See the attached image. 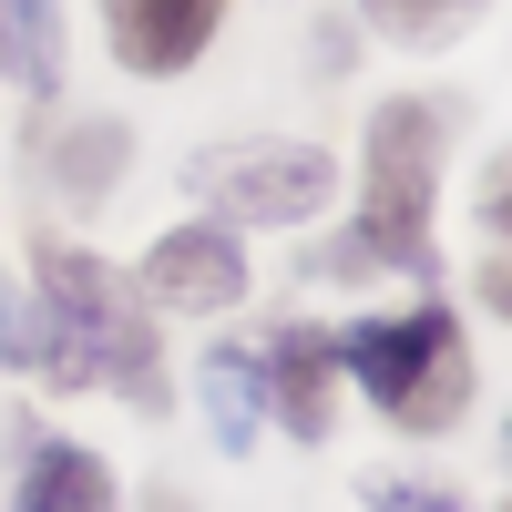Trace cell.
Wrapping results in <instances>:
<instances>
[{"mask_svg": "<svg viewBox=\"0 0 512 512\" xmlns=\"http://www.w3.org/2000/svg\"><path fill=\"white\" fill-rule=\"evenodd\" d=\"M338 369H349L400 431H441V420H461V400H472V359H461V328L441 308L349 328L338 338Z\"/></svg>", "mask_w": 512, "mask_h": 512, "instance_id": "3957f363", "label": "cell"}, {"mask_svg": "<svg viewBox=\"0 0 512 512\" xmlns=\"http://www.w3.org/2000/svg\"><path fill=\"white\" fill-rule=\"evenodd\" d=\"M216 21H226V0H103V31L134 72H185Z\"/></svg>", "mask_w": 512, "mask_h": 512, "instance_id": "8992f818", "label": "cell"}, {"mask_svg": "<svg viewBox=\"0 0 512 512\" xmlns=\"http://www.w3.org/2000/svg\"><path fill=\"white\" fill-rule=\"evenodd\" d=\"M359 502H369V512H461V502H451L441 482H369Z\"/></svg>", "mask_w": 512, "mask_h": 512, "instance_id": "5bb4252c", "label": "cell"}, {"mask_svg": "<svg viewBox=\"0 0 512 512\" xmlns=\"http://www.w3.org/2000/svg\"><path fill=\"white\" fill-rule=\"evenodd\" d=\"M0 72L62 93V0H0Z\"/></svg>", "mask_w": 512, "mask_h": 512, "instance_id": "30bf717a", "label": "cell"}, {"mask_svg": "<svg viewBox=\"0 0 512 512\" xmlns=\"http://www.w3.org/2000/svg\"><path fill=\"white\" fill-rule=\"evenodd\" d=\"M0 359H21V369H41V359H52V328H41L31 287H21V297H0Z\"/></svg>", "mask_w": 512, "mask_h": 512, "instance_id": "7c38bea8", "label": "cell"}, {"mask_svg": "<svg viewBox=\"0 0 512 512\" xmlns=\"http://www.w3.org/2000/svg\"><path fill=\"white\" fill-rule=\"evenodd\" d=\"M31 277H41V328H52V369L62 390H93V379H123L144 410H164V379H154V338H144V308L103 256H82L62 236L31 246Z\"/></svg>", "mask_w": 512, "mask_h": 512, "instance_id": "6da1fadb", "label": "cell"}, {"mask_svg": "<svg viewBox=\"0 0 512 512\" xmlns=\"http://www.w3.org/2000/svg\"><path fill=\"white\" fill-rule=\"evenodd\" d=\"M195 185L226 205V216H256V226H308L328 216L338 195V164L318 144H256V154H205Z\"/></svg>", "mask_w": 512, "mask_h": 512, "instance_id": "277c9868", "label": "cell"}, {"mask_svg": "<svg viewBox=\"0 0 512 512\" xmlns=\"http://www.w3.org/2000/svg\"><path fill=\"white\" fill-rule=\"evenodd\" d=\"M144 287L164 297V308H236L246 297V246L226 226H175L144 256Z\"/></svg>", "mask_w": 512, "mask_h": 512, "instance_id": "5b68a950", "label": "cell"}, {"mask_svg": "<svg viewBox=\"0 0 512 512\" xmlns=\"http://www.w3.org/2000/svg\"><path fill=\"white\" fill-rule=\"evenodd\" d=\"M431 154H441V113L431 103H379L369 123V185H359V236L338 246V267H400L431 277Z\"/></svg>", "mask_w": 512, "mask_h": 512, "instance_id": "7a4b0ae2", "label": "cell"}, {"mask_svg": "<svg viewBox=\"0 0 512 512\" xmlns=\"http://www.w3.org/2000/svg\"><path fill=\"white\" fill-rule=\"evenodd\" d=\"M21 512H113V472L82 441H31L21 461Z\"/></svg>", "mask_w": 512, "mask_h": 512, "instance_id": "ba28073f", "label": "cell"}, {"mask_svg": "<svg viewBox=\"0 0 512 512\" xmlns=\"http://www.w3.org/2000/svg\"><path fill=\"white\" fill-rule=\"evenodd\" d=\"M195 400L216 420V451H246L256 441V410H267V379H256V349H216L195 369Z\"/></svg>", "mask_w": 512, "mask_h": 512, "instance_id": "9c48e42d", "label": "cell"}, {"mask_svg": "<svg viewBox=\"0 0 512 512\" xmlns=\"http://www.w3.org/2000/svg\"><path fill=\"white\" fill-rule=\"evenodd\" d=\"M52 164H62V185H72V195H103L123 164H134V144H123V123H72V134L52 144Z\"/></svg>", "mask_w": 512, "mask_h": 512, "instance_id": "8fae6325", "label": "cell"}, {"mask_svg": "<svg viewBox=\"0 0 512 512\" xmlns=\"http://www.w3.org/2000/svg\"><path fill=\"white\" fill-rule=\"evenodd\" d=\"M369 21H390V31H441V21H461V11H482V0H359Z\"/></svg>", "mask_w": 512, "mask_h": 512, "instance_id": "4fadbf2b", "label": "cell"}, {"mask_svg": "<svg viewBox=\"0 0 512 512\" xmlns=\"http://www.w3.org/2000/svg\"><path fill=\"white\" fill-rule=\"evenodd\" d=\"M256 369H267V400L297 441H328V369H338V338L308 328V318H287L267 349H256Z\"/></svg>", "mask_w": 512, "mask_h": 512, "instance_id": "52a82bcc", "label": "cell"}]
</instances>
